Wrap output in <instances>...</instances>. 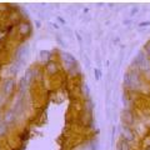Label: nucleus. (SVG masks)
I'll use <instances>...</instances> for the list:
<instances>
[{"label":"nucleus","mask_w":150,"mask_h":150,"mask_svg":"<svg viewBox=\"0 0 150 150\" xmlns=\"http://www.w3.org/2000/svg\"><path fill=\"white\" fill-rule=\"evenodd\" d=\"M63 59H64V65H65V68L67 69H73L75 67V64H76V62H75V59H74V56H71L70 54L68 53H64L63 54Z\"/></svg>","instance_id":"f257e3e1"},{"label":"nucleus","mask_w":150,"mask_h":150,"mask_svg":"<svg viewBox=\"0 0 150 150\" xmlns=\"http://www.w3.org/2000/svg\"><path fill=\"white\" fill-rule=\"evenodd\" d=\"M14 89H15V81H14L13 79L5 80V83H4V85H3L4 94H5V95H10V94L14 91Z\"/></svg>","instance_id":"f03ea898"},{"label":"nucleus","mask_w":150,"mask_h":150,"mask_svg":"<svg viewBox=\"0 0 150 150\" xmlns=\"http://www.w3.org/2000/svg\"><path fill=\"white\" fill-rule=\"evenodd\" d=\"M15 118H16L15 111H14V110H9L6 114H5V116H4V124L6 125V124H11V123H14Z\"/></svg>","instance_id":"7ed1b4c3"},{"label":"nucleus","mask_w":150,"mask_h":150,"mask_svg":"<svg viewBox=\"0 0 150 150\" xmlns=\"http://www.w3.org/2000/svg\"><path fill=\"white\" fill-rule=\"evenodd\" d=\"M33 76H34V73L31 71V70H29L26 74H25V76L23 78V81H21V86L24 88V86H28L29 84L31 83V80H33Z\"/></svg>","instance_id":"20e7f679"},{"label":"nucleus","mask_w":150,"mask_h":150,"mask_svg":"<svg viewBox=\"0 0 150 150\" xmlns=\"http://www.w3.org/2000/svg\"><path fill=\"white\" fill-rule=\"evenodd\" d=\"M28 55V46L25 45V46H23V48H20V49H19L18 51H16V58L18 59H24L25 58V56Z\"/></svg>","instance_id":"39448f33"},{"label":"nucleus","mask_w":150,"mask_h":150,"mask_svg":"<svg viewBox=\"0 0 150 150\" xmlns=\"http://www.w3.org/2000/svg\"><path fill=\"white\" fill-rule=\"evenodd\" d=\"M29 31H30V25L28 24V23H23L20 25V34L26 35V34H29Z\"/></svg>","instance_id":"423d86ee"},{"label":"nucleus","mask_w":150,"mask_h":150,"mask_svg":"<svg viewBox=\"0 0 150 150\" xmlns=\"http://www.w3.org/2000/svg\"><path fill=\"white\" fill-rule=\"evenodd\" d=\"M46 69H48V71H49L50 74H54V73L56 71V64H55L54 62H50V63L48 64V67H46Z\"/></svg>","instance_id":"0eeeda50"},{"label":"nucleus","mask_w":150,"mask_h":150,"mask_svg":"<svg viewBox=\"0 0 150 150\" xmlns=\"http://www.w3.org/2000/svg\"><path fill=\"white\" fill-rule=\"evenodd\" d=\"M40 56H41V60H43V62H45V59L48 60V59L50 58V53H48V51H41Z\"/></svg>","instance_id":"6e6552de"},{"label":"nucleus","mask_w":150,"mask_h":150,"mask_svg":"<svg viewBox=\"0 0 150 150\" xmlns=\"http://www.w3.org/2000/svg\"><path fill=\"white\" fill-rule=\"evenodd\" d=\"M119 150H129V145L126 144L125 142H121L119 144Z\"/></svg>","instance_id":"1a4fd4ad"},{"label":"nucleus","mask_w":150,"mask_h":150,"mask_svg":"<svg viewBox=\"0 0 150 150\" xmlns=\"http://www.w3.org/2000/svg\"><path fill=\"white\" fill-rule=\"evenodd\" d=\"M5 131H6V125L4 124V123H3V124H0V137L5 134Z\"/></svg>","instance_id":"9d476101"}]
</instances>
